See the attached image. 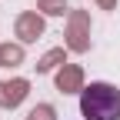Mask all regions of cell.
<instances>
[{"label": "cell", "instance_id": "1", "mask_svg": "<svg viewBox=\"0 0 120 120\" xmlns=\"http://www.w3.org/2000/svg\"><path fill=\"white\" fill-rule=\"evenodd\" d=\"M80 113L87 120H120V90L110 83H90L80 90Z\"/></svg>", "mask_w": 120, "mask_h": 120}, {"label": "cell", "instance_id": "2", "mask_svg": "<svg viewBox=\"0 0 120 120\" xmlns=\"http://www.w3.org/2000/svg\"><path fill=\"white\" fill-rule=\"evenodd\" d=\"M23 97H27V83H23V80L0 83V103H4V107H17Z\"/></svg>", "mask_w": 120, "mask_h": 120}, {"label": "cell", "instance_id": "3", "mask_svg": "<svg viewBox=\"0 0 120 120\" xmlns=\"http://www.w3.org/2000/svg\"><path fill=\"white\" fill-rule=\"evenodd\" d=\"M20 34H23V40H34V37L40 34V20H34V17H23V20H20Z\"/></svg>", "mask_w": 120, "mask_h": 120}, {"label": "cell", "instance_id": "4", "mask_svg": "<svg viewBox=\"0 0 120 120\" xmlns=\"http://www.w3.org/2000/svg\"><path fill=\"white\" fill-rule=\"evenodd\" d=\"M77 80H80V73L77 70H67V73H60V90H70V87H77Z\"/></svg>", "mask_w": 120, "mask_h": 120}, {"label": "cell", "instance_id": "5", "mask_svg": "<svg viewBox=\"0 0 120 120\" xmlns=\"http://www.w3.org/2000/svg\"><path fill=\"white\" fill-rule=\"evenodd\" d=\"M0 60H4L7 67L17 64V60H20V50H17V47H4V50H0Z\"/></svg>", "mask_w": 120, "mask_h": 120}, {"label": "cell", "instance_id": "6", "mask_svg": "<svg viewBox=\"0 0 120 120\" xmlns=\"http://www.w3.org/2000/svg\"><path fill=\"white\" fill-rule=\"evenodd\" d=\"M50 117H53V110H50V107H37L27 120H50Z\"/></svg>", "mask_w": 120, "mask_h": 120}]
</instances>
